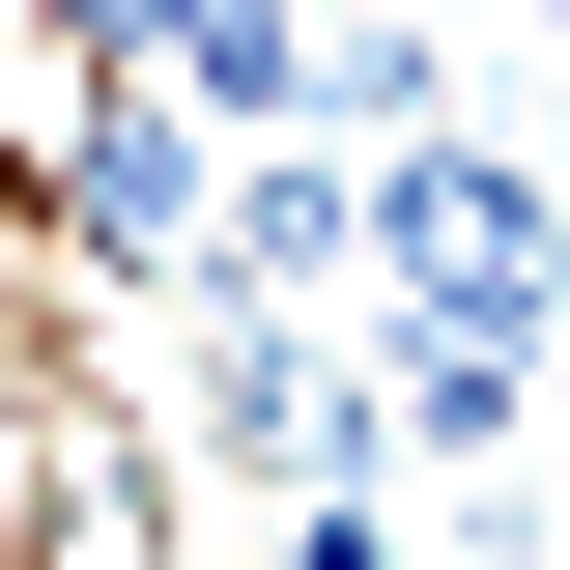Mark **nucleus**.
<instances>
[{"label":"nucleus","mask_w":570,"mask_h":570,"mask_svg":"<svg viewBox=\"0 0 570 570\" xmlns=\"http://www.w3.org/2000/svg\"><path fill=\"white\" fill-rule=\"evenodd\" d=\"M371 314H513V343H542V314H570V200H542V142H485V115L371 142Z\"/></svg>","instance_id":"obj_1"},{"label":"nucleus","mask_w":570,"mask_h":570,"mask_svg":"<svg viewBox=\"0 0 570 570\" xmlns=\"http://www.w3.org/2000/svg\"><path fill=\"white\" fill-rule=\"evenodd\" d=\"M200 285H228V314H371V171H343L314 115H285V142H228V228H200Z\"/></svg>","instance_id":"obj_2"},{"label":"nucleus","mask_w":570,"mask_h":570,"mask_svg":"<svg viewBox=\"0 0 570 570\" xmlns=\"http://www.w3.org/2000/svg\"><path fill=\"white\" fill-rule=\"evenodd\" d=\"M513 400H542V343H513V314H371V428H400L428 485H485Z\"/></svg>","instance_id":"obj_3"},{"label":"nucleus","mask_w":570,"mask_h":570,"mask_svg":"<svg viewBox=\"0 0 570 570\" xmlns=\"http://www.w3.org/2000/svg\"><path fill=\"white\" fill-rule=\"evenodd\" d=\"M0 570H200V542H171V456H142L115 400H58V485H29V542H0Z\"/></svg>","instance_id":"obj_4"},{"label":"nucleus","mask_w":570,"mask_h":570,"mask_svg":"<svg viewBox=\"0 0 570 570\" xmlns=\"http://www.w3.org/2000/svg\"><path fill=\"white\" fill-rule=\"evenodd\" d=\"M314 115H343V142H428V115H456V29L343 0V29H314Z\"/></svg>","instance_id":"obj_5"},{"label":"nucleus","mask_w":570,"mask_h":570,"mask_svg":"<svg viewBox=\"0 0 570 570\" xmlns=\"http://www.w3.org/2000/svg\"><path fill=\"white\" fill-rule=\"evenodd\" d=\"M257 570H400V513H371V485H314V513H257Z\"/></svg>","instance_id":"obj_6"},{"label":"nucleus","mask_w":570,"mask_h":570,"mask_svg":"<svg viewBox=\"0 0 570 570\" xmlns=\"http://www.w3.org/2000/svg\"><path fill=\"white\" fill-rule=\"evenodd\" d=\"M542 200H570V115H542Z\"/></svg>","instance_id":"obj_7"},{"label":"nucleus","mask_w":570,"mask_h":570,"mask_svg":"<svg viewBox=\"0 0 570 570\" xmlns=\"http://www.w3.org/2000/svg\"><path fill=\"white\" fill-rule=\"evenodd\" d=\"M542 58H570V0H542Z\"/></svg>","instance_id":"obj_8"}]
</instances>
